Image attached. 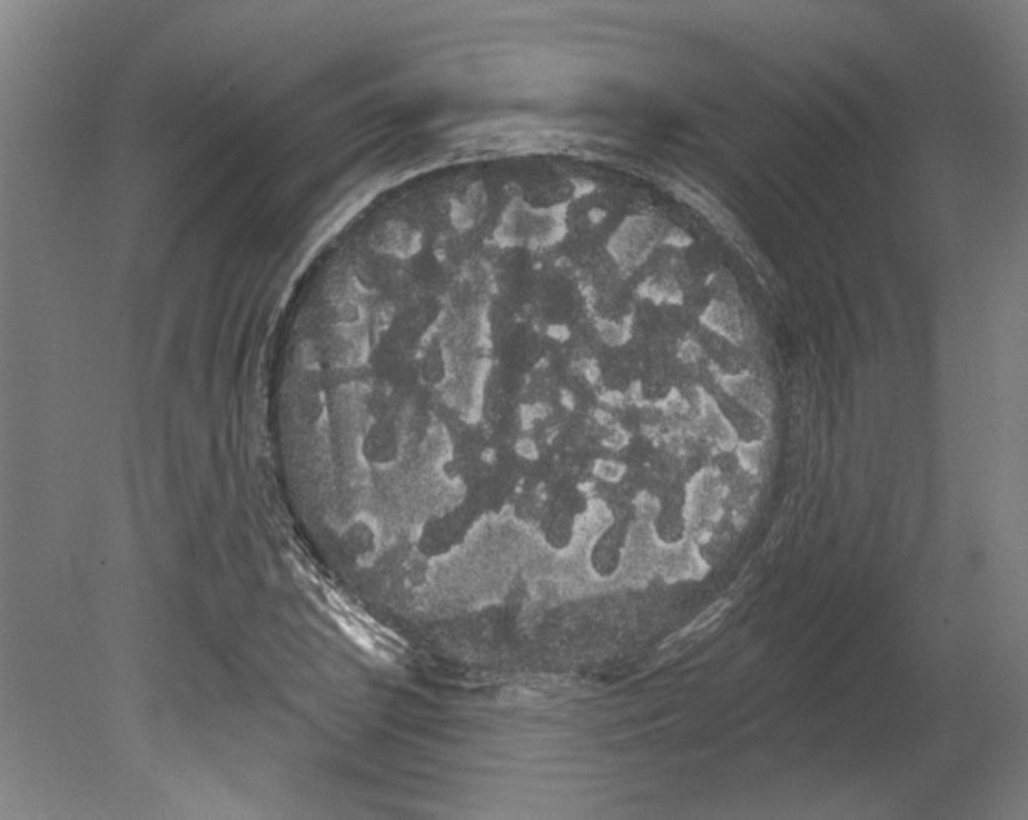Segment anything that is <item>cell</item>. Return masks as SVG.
I'll return each instance as SVG.
<instances>
[{"label": "cell", "mask_w": 1028, "mask_h": 820, "mask_svg": "<svg viewBox=\"0 0 1028 820\" xmlns=\"http://www.w3.org/2000/svg\"><path fill=\"white\" fill-rule=\"evenodd\" d=\"M477 513L478 510L467 502L454 508L453 512L428 520L418 537V549L422 554L427 557L448 554L467 536Z\"/></svg>", "instance_id": "6da1fadb"}, {"label": "cell", "mask_w": 1028, "mask_h": 820, "mask_svg": "<svg viewBox=\"0 0 1028 820\" xmlns=\"http://www.w3.org/2000/svg\"><path fill=\"white\" fill-rule=\"evenodd\" d=\"M644 358L632 346L609 348L601 355L597 375L602 388L614 396H625L639 386Z\"/></svg>", "instance_id": "7a4b0ae2"}, {"label": "cell", "mask_w": 1028, "mask_h": 820, "mask_svg": "<svg viewBox=\"0 0 1028 820\" xmlns=\"http://www.w3.org/2000/svg\"><path fill=\"white\" fill-rule=\"evenodd\" d=\"M401 449H403V435L396 422L391 418H378L366 428L362 453L369 464L389 466L399 460Z\"/></svg>", "instance_id": "3957f363"}, {"label": "cell", "mask_w": 1028, "mask_h": 820, "mask_svg": "<svg viewBox=\"0 0 1028 820\" xmlns=\"http://www.w3.org/2000/svg\"><path fill=\"white\" fill-rule=\"evenodd\" d=\"M626 540V526L615 521L594 542L591 551V566L602 579H611L622 562V549Z\"/></svg>", "instance_id": "277c9868"}, {"label": "cell", "mask_w": 1028, "mask_h": 820, "mask_svg": "<svg viewBox=\"0 0 1028 820\" xmlns=\"http://www.w3.org/2000/svg\"><path fill=\"white\" fill-rule=\"evenodd\" d=\"M575 515L548 502L541 516V530L547 544L557 551L569 547L575 536Z\"/></svg>", "instance_id": "5b68a950"}]
</instances>
